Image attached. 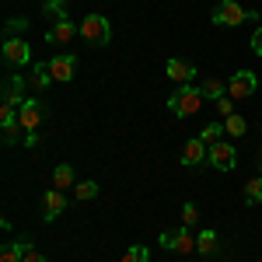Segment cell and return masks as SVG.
Here are the masks:
<instances>
[{"instance_id":"cell-1","label":"cell","mask_w":262,"mask_h":262,"mask_svg":"<svg viewBox=\"0 0 262 262\" xmlns=\"http://www.w3.org/2000/svg\"><path fill=\"white\" fill-rule=\"evenodd\" d=\"M203 101H206V98H203L200 88H192V84H182L179 91L168 98V108H171V116H175V119H189V116H196V112L203 108Z\"/></svg>"},{"instance_id":"cell-2","label":"cell","mask_w":262,"mask_h":262,"mask_svg":"<svg viewBox=\"0 0 262 262\" xmlns=\"http://www.w3.org/2000/svg\"><path fill=\"white\" fill-rule=\"evenodd\" d=\"M81 39L88 42V46H95V49L108 46V42H112V21L105 18V14H88V18L81 21Z\"/></svg>"},{"instance_id":"cell-3","label":"cell","mask_w":262,"mask_h":262,"mask_svg":"<svg viewBox=\"0 0 262 262\" xmlns=\"http://www.w3.org/2000/svg\"><path fill=\"white\" fill-rule=\"evenodd\" d=\"M46 116H49V108H46L39 98H25V101H21L18 122L25 126V133H28V143H35V129L46 122Z\"/></svg>"},{"instance_id":"cell-4","label":"cell","mask_w":262,"mask_h":262,"mask_svg":"<svg viewBox=\"0 0 262 262\" xmlns=\"http://www.w3.org/2000/svg\"><path fill=\"white\" fill-rule=\"evenodd\" d=\"M210 18H213V25L234 28V25H245V21H252L255 14H252V11H245L242 4H234V0H217V7L210 11Z\"/></svg>"},{"instance_id":"cell-5","label":"cell","mask_w":262,"mask_h":262,"mask_svg":"<svg viewBox=\"0 0 262 262\" xmlns=\"http://www.w3.org/2000/svg\"><path fill=\"white\" fill-rule=\"evenodd\" d=\"M206 164H213L217 171H234V164H238V150H234V147H231L227 140L210 143V154H206Z\"/></svg>"},{"instance_id":"cell-6","label":"cell","mask_w":262,"mask_h":262,"mask_svg":"<svg viewBox=\"0 0 262 262\" xmlns=\"http://www.w3.org/2000/svg\"><path fill=\"white\" fill-rule=\"evenodd\" d=\"M0 60L7 63V67H25V63H32V46L25 39H4V49H0Z\"/></svg>"},{"instance_id":"cell-7","label":"cell","mask_w":262,"mask_h":262,"mask_svg":"<svg viewBox=\"0 0 262 262\" xmlns=\"http://www.w3.org/2000/svg\"><path fill=\"white\" fill-rule=\"evenodd\" d=\"M32 84H28V77H21V74H7L4 77V84H0V98L7 101V105H18L25 101V91H28Z\"/></svg>"},{"instance_id":"cell-8","label":"cell","mask_w":262,"mask_h":262,"mask_svg":"<svg viewBox=\"0 0 262 262\" xmlns=\"http://www.w3.org/2000/svg\"><path fill=\"white\" fill-rule=\"evenodd\" d=\"M74 35H81V25H77L74 18L53 21V25L46 28V42H49V46H67V42L74 39Z\"/></svg>"},{"instance_id":"cell-9","label":"cell","mask_w":262,"mask_h":262,"mask_svg":"<svg viewBox=\"0 0 262 262\" xmlns=\"http://www.w3.org/2000/svg\"><path fill=\"white\" fill-rule=\"evenodd\" d=\"M49 70H53V81H74L77 77V53H56L53 60H49Z\"/></svg>"},{"instance_id":"cell-10","label":"cell","mask_w":262,"mask_h":262,"mask_svg":"<svg viewBox=\"0 0 262 262\" xmlns=\"http://www.w3.org/2000/svg\"><path fill=\"white\" fill-rule=\"evenodd\" d=\"M161 248L179 252V255H189L196 248V238L189 234V227H182V231H161Z\"/></svg>"},{"instance_id":"cell-11","label":"cell","mask_w":262,"mask_h":262,"mask_svg":"<svg viewBox=\"0 0 262 262\" xmlns=\"http://www.w3.org/2000/svg\"><path fill=\"white\" fill-rule=\"evenodd\" d=\"M255 88H259V77H255L252 70H238V74L227 81V95L238 101V98H248V95H255Z\"/></svg>"},{"instance_id":"cell-12","label":"cell","mask_w":262,"mask_h":262,"mask_svg":"<svg viewBox=\"0 0 262 262\" xmlns=\"http://www.w3.org/2000/svg\"><path fill=\"white\" fill-rule=\"evenodd\" d=\"M63 210H67V192H60V189H46V196H42V221L53 224Z\"/></svg>"},{"instance_id":"cell-13","label":"cell","mask_w":262,"mask_h":262,"mask_svg":"<svg viewBox=\"0 0 262 262\" xmlns=\"http://www.w3.org/2000/svg\"><path fill=\"white\" fill-rule=\"evenodd\" d=\"M206 154H210V147H206L200 137H192V140L182 147V164H185V168H196V164L206 161Z\"/></svg>"},{"instance_id":"cell-14","label":"cell","mask_w":262,"mask_h":262,"mask_svg":"<svg viewBox=\"0 0 262 262\" xmlns=\"http://www.w3.org/2000/svg\"><path fill=\"white\" fill-rule=\"evenodd\" d=\"M164 74H168V77H171L175 84H189L192 77H196V67H192L189 60H179V56H175V60H168Z\"/></svg>"},{"instance_id":"cell-15","label":"cell","mask_w":262,"mask_h":262,"mask_svg":"<svg viewBox=\"0 0 262 262\" xmlns=\"http://www.w3.org/2000/svg\"><path fill=\"white\" fill-rule=\"evenodd\" d=\"M200 91H203V98L221 101V98H227V81H221V77H206V81H200Z\"/></svg>"},{"instance_id":"cell-16","label":"cell","mask_w":262,"mask_h":262,"mask_svg":"<svg viewBox=\"0 0 262 262\" xmlns=\"http://www.w3.org/2000/svg\"><path fill=\"white\" fill-rule=\"evenodd\" d=\"M77 182H74V168L70 164H56L53 168V189H60V192H67V189H74Z\"/></svg>"},{"instance_id":"cell-17","label":"cell","mask_w":262,"mask_h":262,"mask_svg":"<svg viewBox=\"0 0 262 262\" xmlns=\"http://www.w3.org/2000/svg\"><path fill=\"white\" fill-rule=\"evenodd\" d=\"M49 81H53L49 63H35V67H32V77H28V84H32L35 91H46V88H49Z\"/></svg>"},{"instance_id":"cell-18","label":"cell","mask_w":262,"mask_h":262,"mask_svg":"<svg viewBox=\"0 0 262 262\" xmlns=\"http://www.w3.org/2000/svg\"><path fill=\"white\" fill-rule=\"evenodd\" d=\"M196 252H200V255H213V252H217V231H213V227L200 231V238H196Z\"/></svg>"},{"instance_id":"cell-19","label":"cell","mask_w":262,"mask_h":262,"mask_svg":"<svg viewBox=\"0 0 262 262\" xmlns=\"http://www.w3.org/2000/svg\"><path fill=\"white\" fill-rule=\"evenodd\" d=\"M42 11H46L53 21L70 18V4H67V0H42Z\"/></svg>"},{"instance_id":"cell-20","label":"cell","mask_w":262,"mask_h":262,"mask_svg":"<svg viewBox=\"0 0 262 262\" xmlns=\"http://www.w3.org/2000/svg\"><path fill=\"white\" fill-rule=\"evenodd\" d=\"M224 133H227V129H224V119H213V122H206V126H203L200 140L206 143V147H210V143H217V140H221Z\"/></svg>"},{"instance_id":"cell-21","label":"cell","mask_w":262,"mask_h":262,"mask_svg":"<svg viewBox=\"0 0 262 262\" xmlns=\"http://www.w3.org/2000/svg\"><path fill=\"white\" fill-rule=\"evenodd\" d=\"M245 203H248V206H259L262 203V175L245 182Z\"/></svg>"},{"instance_id":"cell-22","label":"cell","mask_w":262,"mask_h":262,"mask_svg":"<svg viewBox=\"0 0 262 262\" xmlns=\"http://www.w3.org/2000/svg\"><path fill=\"white\" fill-rule=\"evenodd\" d=\"M32 28V21L28 18H7V25H4V39H18V35H25Z\"/></svg>"},{"instance_id":"cell-23","label":"cell","mask_w":262,"mask_h":262,"mask_svg":"<svg viewBox=\"0 0 262 262\" xmlns=\"http://www.w3.org/2000/svg\"><path fill=\"white\" fill-rule=\"evenodd\" d=\"M224 129H227L231 137H245V133H248V122H245V116L234 112V116H227V119H224Z\"/></svg>"},{"instance_id":"cell-24","label":"cell","mask_w":262,"mask_h":262,"mask_svg":"<svg viewBox=\"0 0 262 262\" xmlns=\"http://www.w3.org/2000/svg\"><path fill=\"white\" fill-rule=\"evenodd\" d=\"M74 196H77V200H95V196H98V182H91V179L77 182V185H74Z\"/></svg>"},{"instance_id":"cell-25","label":"cell","mask_w":262,"mask_h":262,"mask_svg":"<svg viewBox=\"0 0 262 262\" xmlns=\"http://www.w3.org/2000/svg\"><path fill=\"white\" fill-rule=\"evenodd\" d=\"M122 262H150V252H147L143 245H129V248L122 252Z\"/></svg>"},{"instance_id":"cell-26","label":"cell","mask_w":262,"mask_h":262,"mask_svg":"<svg viewBox=\"0 0 262 262\" xmlns=\"http://www.w3.org/2000/svg\"><path fill=\"white\" fill-rule=\"evenodd\" d=\"M18 122V105H0V126H14Z\"/></svg>"},{"instance_id":"cell-27","label":"cell","mask_w":262,"mask_h":262,"mask_svg":"<svg viewBox=\"0 0 262 262\" xmlns=\"http://www.w3.org/2000/svg\"><path fill=\"white\" fill-rule=\"evenodd\" d=\"M21 129H25L21 122H14V126H4V143H7V147H14V143L21 140Z\"/></svg>"},{"instance_id":"cell-28","label":"cell","mask_w":262,"mask_h":262,"mask_svg":"<svg viewBox=\"0 0 262 262\" xmlns=\"http://www.w3.org/2000/svg\"><path fill=\"white\" fill-rule=\"evenodd\" d=\"M196 221H200V210H196V203H185V206H182V224H185V227H192Z\"/></svg>"},{"instance_id":"cell-29","label":"cell","mask_w":262,"mask_h":262,"mask_svg":"<svg viewBox=\"0 0 262 262\" xmlns=\"http://www.w3.org/2000/svg\"><path fill=\"white\" fill-rule=\"evenodd\" d=\"M217 116H221V119H227V116H234V98H231V95L217 101Z\"/></svg>"},{"instance_id":"cell-30","label":"cell","mask_w":262,"mask_h":262,"mask_svg":"<svg viewBox=\"0 0 262 262\" xmlns=\"http://www.w3.org/2000/svg\"><path fill=\"white\" fill-rule=\"evenodd\" d=\"M0 262H21V252L14 245H4V252H0Z\"/></svg>"},{"instance_id":"cell-31","label":"cell","mask_w":262,"mask_h":262,"mask_svg":"<svg viewBox=\"0 0 262 262\" xmlns=\"http://www.w3.org/2000/svg\"><path fill=\"white\" fill-rule=\"evenodd\" d=\"M11 245H14V248H18V252H21V259H25V255L32 252V238H28V234H21V238H14V242H11Z\"/></svg>"},{"instance_id":"cell-32","label":"cell","mask_w":262,"mask_h":262,"mask_svg":"<svg viewBox=\"0 0 262 262\" xmlns=\"http://www.w3.org/2000/svg\"><path fill=\"white\" fill-rule=\"evenodd\" d=\"M252 53L262 56V28H255V35H252Z\"/></svg>"},{"instance_id":"cell-33","label":"cell","mask_w":262,"mask_h":262,"mask_svg":"<svg viewBox=\"0 0 262 262\" xmlns=\"http://www.w3.org/2000/svg\"><path fill=\"white\" fill-rule=\"evenodd\" d=\"M21 262H49V259H46L42 252H35V248H32V252H28V255H25V259H21Z\"/></svg>"}]
</instances>
